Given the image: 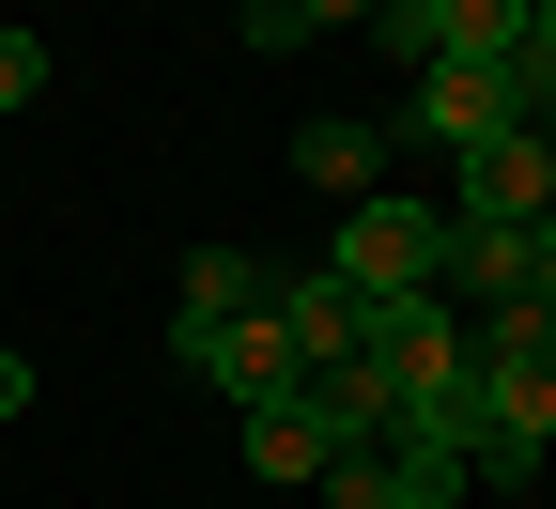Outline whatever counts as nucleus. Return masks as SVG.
I'll use <instances>...</instances> for the list:
<instances>
[{
  "mask_svg": "<svg viewBox=\"0 0 556 509\" xmlns=\"http://www.w3.org/2000/svg\"><path fill=\"white\" fill-rule=\"evenodd\" d=\"M541 463H556V355H479L464 371V479L541 494Z\"/></svg>",
  "mask_w": 556,
  "mask_h": 509,
  "instance_id": "nucleus-1",
  "label": "nucleus"
},
{
  "mask_svg": "<svg viewBox=\"0 0 556 509\" xmlns=\"http://www.w3.org/2000/svg\"><path fill=\"white\" fill-rule=\"evenodd\" d=\"M356 355L387 371V402H464V371H479V325H464L448 294H371Z\"/></svg>",
  "mask_w": 556,
  "mask_h": 509,
  "instance_id": "nucleus-2",
  "label": "nucleus"
},
{
  "mask_svg": "<svg viewBox=\"0 0 556 509\" xmlns=\"http://www.w3.org/2000/svg\"><path fill=\"white\" fill-rule=\"evenodd\" d=\"M433 263H448V201H340V294H433Z\"/></svg>",
  "mask_w": 556,
  "mask_h": 509,
  "instance_id": "nucleus-3",
  "label": "nucleus"
},
{
  "mask_svg": "<svg viewBox=\"0 0 556 509\" xmlns=\"http://www.w3.org/2000/svg\"><path fill=\"white\" fill-rule=\"evenodd\" d=\"M170 371H186V386H217V402L294 386L309 355H294V325H278V278H263V309H232V325H170Z\"/></svg>",
  "mask_w": 556,
  "mask_h": 509,
  "instance_id": "nucleus-4",
  "label": "nucleus"
},
{
  "mask_svg": "<svg viewBox=\"0 0 556 509\" xmlns=\"http://www.w3.org/2000/svg\"><path fill=\"white\" fill-rule=\"evenodd\" d=\"M510 124H526V109H510V62H417L387 139H448V155H479V139H510Z\"/></svg>",
  "mask_w": 556,
  "mask_h": 509,
  "instance_id": "nucleus-5",
  "label": "nucleus"
},
{
  "mask_svg": "<svg viewBox=\"0 0 556 509\" xmlns=\"http://www.w3.org/2000/svg\"><path fill=\"white\" fill-rule=\"evenodd\" d=\"M448 216H495V232H526V216H556V139H541V124L479 139V155H464V186H448Z\"/></svg>",
  "mask_w": 556,
  "mask_h": 509,
  "instance_id": "nucleus-6",
  "label": "nucleus"
},
{
  "mask_svg": "<svg viewBox=\"0 0 556 509\" xmlns=\"http://www.w3.org/2000/svg\"><path fill=\"white\" fill-rule=\"evenodd\" d=\"M232 448H248V479L294 494V479H325V463H340V432H325V402H309V386H263V402H232Z\"/></svg>",
  "mask_w": 556,
  "mask_h": 509,
  "instance_id": "nucleus-7",
  "label": "nucleus"
},
{
  "mask_svg": "<svg viewBox=\"0 0 556 509\" xmlns=\"http://www.w3.org/2000/svg\"><path fill=\"white\" fill-rule=\"evenodd\" d=\"M278 325H294V355L325 371V355H356L371 294H340V263H278Z\"/></svg>",
  "mask_w": 556,
  "mask_h": 509,
  "instance_id": "nucleus-8",
  "label": "nucleus"
},
{
  "mask_svg": "<svg viewBox=\"0 0 556 509\" xmlns=\"http://www.w3.org/2000/svg\"><path fill=\"white\" fill-rule=\"evenodd\" d=\"M294 186L371 201V186H387V124H294Z\"/></svg>",
  "mask_w": 556,
  "mask_h": 509,
  "instance_id": "nucleus-9",
  "label": "nucleus"
},
{
  "mask_svg": "<svg viewBox=\"0 0 556 509\" xmlns=\"http://www.w3.org/2000/svg\"><path fill=\"white\" fill-rule=\"evenodd\" d=\"M263 247H186V294H170V325H232V309H263Z\"/></svg>",
  "mask_w": 556,
  "mask_h": 509,
  "instance_id": "nucleus-10",
  "label": "nucleus"
},
{
  "mask_svg": "<svg viewBox=\"0 0 556 509\" xmlns=\"http://www.w3.org/2000/svg\"><path fill=\"white\" fill-rule=\"evenodd\" d=\"M510 109L556 124V0H526V47H510Z\"/></svg>",
  "mask_w": 556,
  "mask_h": 509,
  "instance_id": "nucleus-11",
  "label": "nucleus"
},
{
  "mask_svg": "<svg viewBox=\"0 0 556 509\" xmlns=\"http://www.w3.org/2000/svg\"><path fill=\"white\" fill-rule=\"evenodd\" d=\"M0 109H47V31L0 16Z\"/></svg>",
  "mask_w": 556,
  "mask_h": 509,
  "instance_id": "nucleus-12",
  "label": "nucleus"
},
{
  "mask_svg": "<svg viewBox=\"0 0 556 509\" xmlns=\"http://www.w3.org/2000/svg\"><path fill=\"white\" fill-rule=\"evenodd\" d=\"M232 31H248V47L278 62V47H309V0H248V16H232Z\"/></svg>",
  "mask_w": 556,
  "mask_h": 509,
  "instance_id": "nucleus-13",
  "label": "nucleus"
},
{
  "mask_svg": "<svg viewBox=\"0 0 556 509\" xmlns=\"http://www.w3.org/2000/svg\"><path fill=\"white\" fill-rule=\"evenodd\" d=\"M387 509H464V479H402V494H387Z\"/></svg>",
  "mask_w": 556,
  "mask_h": 509,
  "instance_id": "nucleus-14",
  "label": "nucleus"
},
{
  "mask_svg": "<svg viewBox=\"0 0 556 509\" xmlns=\"http://www.w3.org/2000/svg\"><path fill=\"white\" fill-rule=\"evenodd\" d=\"M0 417H31V355H0Z\"/></svg>",
  "mask_w": 556,
  "mask_h": 509,
  "instance_id": "nucleus-15",
  "label": "nucleus"
},
{
  "mask_svg": "<svg viewBox=\"0 0 556 509\" xmlns=\"http://www.w3.org/2000/svg\"><path fill=\"white\" fill-rule=\"evenodd\" d=\"M309 31H371V0H309Z\"/></svg>",
  "mask_w": 556,
  "mask_h": 509,
  "instance_id": "nucleus-16",
  "label": "nucleus"
},
{
  "mask_svg": "<svg viewBox=\"0 0 556 509\" xmlns=\"http://www.w3.org/2000/svg\"><path fill=\"white\" fill-rule=\"evenodd\" d=\"M541 355H556V325H541Z\"/></svg>",
  "mask_w": 556,
  "mask_h": 509,
  "instance_id": "nucleus-17",
  "label": "nucleus"
},
{
  "mask_svg": "<svg viewBox=\"0 0 556 509\" xmlns=\"http://www.w3.org/2000/svg\"><path fill=\"white\" fill-rule=\"evenodd\" d=\"M541 139H556V124H541Z\"/></svg>",
  "mask_w": 556,
  "mask_h": 509,
  "instance_id": "nucleus-18",
  "label": "nucleus"
}]
</instances>
